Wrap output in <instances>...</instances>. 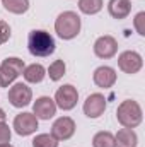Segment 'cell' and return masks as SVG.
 Returning a JSON list of instances; mask_svg holds the SVG:
<instances>
[{"instance_id":"ac0fdd59","label":"cell","mask_w":145,"mask_h":147,"mask_svg":"<svg viewBox=\"0 0 145 147\" xmlns=\"http://www.w3.org/2000/svg\"><path fill=\"white\" fill-rule=\"evenodd\" d=\"M104 2L103 0H79V10L85 16H94L101 12Z\"/></svg>"},{"instance_id":"30bf717a","label":"cell","mask_w":145,"mask_h":147,"mask_svg":"<svg viewBox=\"0 0 145 147\" xmlns=\"http://www.w3.org/2000/svg\"><path fill=\"white\" fill-rule=\"evenodd\" d=\"M118 51V41L109 34H104V36H99L94 43V53L97 58H103V60H108V58H113Z\"/></svg>"},{"instance_id":"9a60e30c","label":"cell","mask_w":145,"mask_h":147,"mask_svg":"<svg viewBox=\"0 0 145 147\" xmlns=\"http://www.w3.org/2000/svg\"><path fill=\"white\" fill-rule=\"evenodd\" d=\"M22 75H24L26 82H29V84H39L46 77V69L41 63H31V65L24 67Z\"/></svg>"},{"instance_id":"603a6c76","label":"cell","mask_w":145,"mask_h":147,"mask_svg":"<svg viewBox=\"0 0 145 147\" xmlns=\"http://www.w3.org/2000/svg\"><path fill=\"white\" fill-rule=\"evenodd\" d=\"M10 137H12V132L9 128V125L5 121L0 123V146L2 144H9L10 142Z\"/></svg>"},{"instance_id":"52a82bcc","label":"cell","mask_w":145,"mask_h":147,"mask_svg":"<svg viewBox=\"0 0 145 147\" xmlns=\"http://www.w3.org/2000/svg\"><path fill=\"white\" fill-rule=\"evenodd\" d=\"M118 67L123 70L125 74H138L144 67V60H142V55L133 51V50H126L123 51L119 57H118Z\"/></svg>"},{"instance_id":"d6986e66","label":"cell","mask_w":145,"mask_h":147,"mask_svg":"<svg viewBox=\"0 0 145 147\" xmlns=\"http://www.w3.org/2000/svg\"><path fill=\"white\" fill-rule=\"evenodd\" d=\"M92 147H116L114 135L111 132H97L92 139Z\"/></svg>"},{"instance_id":"7402d4cb","label":"cell","mask_w":145,"mask_h":147,"mask_svg":"<svg viewBox=\"0 0 145 147\" xmlns=\"http://www.w3.org/2000/svg\"><path fill=\"white\" fill-rule=\"evenodd\" d=\"M133 26L140 36H145V12H138L133 19Z\"/></svg>"},{"instance_id":"44dd1931","label":"cell","mask_w":145,"mask_h":147,"mask_svg":"<svg viewBox=\"0 0 145 147\" xmlns=\"http://www.w3.org/2000/svg\"><path fill=\"white\" fill-rule=\"evenodd\" d=\"M33 147H58V140L51 137V134H39L33 140Z\"/></svg>"},{"instance_id":"4fadbf2b","label":"cell","mask_w":145,"mask_h":147,"mask_svg":"<svg viewBox=\"0 0 145 147\" xmlns=\"http://www.w3.org/2000/svg\"><path fill=\"white\" fill-rule=\"evenodd\" d=\"M92 80L97 87L101 89H109L114 86L116 82V70L113 67H108V65H103V67H97L94 70V75H92Z\"/></svg>"},{"instance_id":"8992f818","label":"cell","mask_w":145,"mask_h":147,"mask_svg":"<svg viewBox=\"0 0 145 147\" xmlns=\"http://www.w3.org/2000/svg\"><path fill=\"white\" fill-rule=\"evenodd\" d=\"M7 99L14 108H24L33 101V91H31V87H28V84L17 82L9 89Z\"/></svg>"},{"instance_id":"7c38bea8","label":"cell","mask_w":145,"mask_h":147,"mask_svg":"<svg viewBox=\"0 0 145 147\" xmlns=\"http://www.w3.org/2000/svg\"><path fill=\"white\" fill-rule=\"evenodd\" d=\"M33 113L36 115L38 120H50L56 115V105L51 98L48 96H41L38 98L33 105Z\"/></svg>"},{"instance_id":"2e32d148","label":"cell","mask_w":145,"mask_h":147,"mask_svg":"<svg viewBox=\"0 0 145 147\" xmlns=\"http://www.w3.org/2000/svg\"><path fill=\"white\" fill-rule=\"evenodd\" d=\"M114 142L118 147H137L138 144V137L133 132V128H121L118 130V134L114 135Z\"/></svg>"},{"instance_id":"cb8c5ba5","label":"cell","mask_w":145,"mask_h":147,"mask_svg":"<svg viewBox=\"0 0 145 147\" xmlns=\"http://www.w3.org/2000/svg\"><path fill=\"white\" fill-rule=\"evenodd\" d=\"M10 38V26L5 21H0V45L7 43Z\"/></svg>"},{"instance_id":"3957f363","label":"cell","mask_w":145,"mask_h":147,"mask_svg":"<svg viewBox=\"0 0 145 147\" xmlns=\"http://www.w3.org/2000/svg\"><path fill=\"white\" fill-rule=\"evenodd\" d=\"M80 28H82L80 17L73 10L62 12L56 17V21H55V31H56V34L62 39H73L80 33Z\"/></svg>"},{"instance_id":"5bb4252c","label":"cell","mask_w":145,"mask_h":147,"mask_svg":"<svg viewBox=\"0 0 145 147\" xmlns=\"http://www.w3.org/2000/svg\"><path fill=\"white\" fill-rule=\"evenodd\" d=\"M108 12L113 19H126L132 12V2L130 0H109L108 2Z\"/></svg>"},{"instance_id":"7a4b0ae2","label":"cell","mask_w":145,"mask_h":147,"mask_svg":"<svg viewBox=\"0 0 145 147\" xmlns=\"http://www.w3.org/2000/svg\"><path fill=\"white\" fill-rule=\"evenodd\" d=\"M116 118L125 128H137L144 120L142 106L133 99H125L116 110Z\"/></svg>"},{"instance_id":"e0dca14e","label":"cell","mask_w":145,"mask_h":147,"mask_svg":"<svg viewBox=\"0 0 145 147\" xmlns=\"http://www.w3.org/2000/svg\"><path fill=\"white\" fill-rule=\"evenodd\" d=\"M2 5L5 10H9L10 14L21 16L26 14L29 9V0H2Z\"/></svg>"},{"instance_id":"8fae6325","label":"cell","mask_w":145,"mask_h":147,"mask_svg":"<svg viewBox=\"0 0 145 147\" xmlns=\"http://www.w3.org/2000/svg\"><path fill=\"white\" fill-rule=\"evenodd\" d=\"M106 110V98L101 92H94L91 96H87V99L84 101V113L87 118H99Z\"/></svg>"},{"instance_id":"9c48e42d","label":"cell","mask_w":145,"mask_h":147,"mask_svg":"<svg viewBox=\"0 0 145 147\" xmlns=\"http://www.w3.org/2000/svg\"><path fill=\"white\" fill-rule=\"evenodd\" d=\"M75 121L70 116H60L58 120H55V123L51 125V137L60 140H68L72 139L75 134Z\"/></svg>"},{"instance_id":"484cf974","label":"cell","mask_w":145,"mask_h":147,"mask_svg":"<svg viewBox=\"0 0 145 147\" xmlns=\"http://www.w3.org/2000/svg\"><path fill=\"white\" fill-rule=\"evenodd\" d=\"M0 147H14V146H10V144H2Z\"/></svg>"},{"instance_id":"6da1fadb","label":"cell","mask_w":145,"mask_h":147,"mask_svg":"<svg viewBox=\"0 0 145 147\" xmlns=\"http://www.w3.org/2000/svg\"><path fill=\"white\" fill-rule=\"evenodd\" d=\"M28 50L33 57H39V58H44V57H50L55 53L56 50V43L53 36L44 31V29H33L28 36Z\"/></svg>"},{"instance_id":"ba28073f","label":"cell","mask_w":145,"mask_h":147,"mask_svg":"<svg viewBox=\"0 0 145 147\" xmlns=\"http://www.w3.org/2000/svg\"><path fill=\"white\" fill-rule=\"evenodd\" d=\"M14 130L21 137H28L38 130V118L34 113H19L12 123Z\"/></svg>"},{"instance_id":"ffe728a7","label":"cell","mask_w":145,"mask_h":147,"mask_svg":"<svg viewBox=\"0 0 145 147\" xmlns=\"http://www.w3.org/2000/svg\"><path fill=\"white\" fill-rule=\"evenodd\" d=\"M48 75H50V79L53 80V82H56V80H60L65 72H67V65H65V62L63 60H55L51 65H50V69L46 70Z\"/></svg>"},{"instance_id":"277c9868","label":"cell","mask_w":145,"mask_h":147,"mask_svg":"<svg viewBox=\"0 0 145 147\" xmlns=\"http://www.w3.org/2000/svg\"><path fill=\"white\" fill-rule=\"evenodd\" d=\"M24 60L17 57H9L0 63V87H9L24 70Z\"/></svg>"},{"instance_id":"d4e9b609","label":"cell","mask_w":145,"mask_h":147,"mask_svg":"<svg viewBox=\"0 0 145 147\" xmlns=\"http://www.w3.org/2000/svg\"><path fill=\"white\" fill-rule=\"evenodd\" d=\"M5 118H7V115H5V111H3L2 108H0V123H2V121H5Z\"/></svg>"},{"instance_id":"5b68a950","label":"cell","mask_w":145,"mask_h":147,"mask_svg":"<svg viewBox=\"0 0 145 147\" xmlns=\"http://www.w3.org/2000/svg\"><path fill=\"white\" fill-rule=\"evenodd\" d=\"M53 101H55L56 108H62L63 111H70L75 108V105L79 101V91L72 84H65V86L56 89Z\"/></svg>"}]
</instances>
